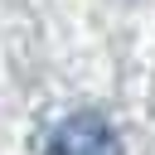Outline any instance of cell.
I'll return each instance as SVG.
<instances>
[{
  "mask_svg": "<svg viewBox=\"0 0 155 155\" xmlns=\"http://www.w3.org/2000/svg\"><path fill=\"white\" fill-rule=\"evenodd\" d=\"M44 155H121V136L97 111H73L53 126Z\"/></svg>",
  "mask_w": 155,
  "mask_h": 155,
  "instance_id": "obj_1",
  "label": "cell"
}]
</instances>
